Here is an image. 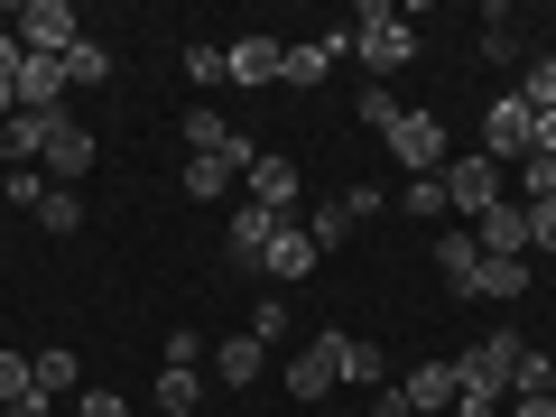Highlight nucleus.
Wrapping results in <instances>:
<instances>
[{
    "label": "nucleus",
    "instance_id": "32",
    "mask_svg": "<svg viewBox=\"0 0 556 417\" xmlns=\"http://www.w3.org/2000/svg\"><path fill=\"white\" fill-rule=\"evenodd\" d=\"M353 112H362V121H371V130H380V139H390V130H399V112H408V102H399V93H390V84H371V93H362V102H353Z\"/></svg>",
    "mask_w": 556,
    "mask_h": 417
},
{
    "label": "nucleus",
    "instance_id": "24",
    "mask_svg": "<svg viewBox=\"0 0 556 417\" xmlns=\"http://www.w3.org/2000/svg\"><path fill=\"white\" fill-rule=\"evenodd\" d=\"M0 159H10V167H38V159H47V121H28V112H20L10 130H0Z\"/></svg>",
    "mask_w": 556,
    "mask_h": 417
},
{
    "label": "nucleus",
    "instance_id": "17",
    "mask_svg": "<svg viewBox=\"0 0 556 417\" xmlns=\"http://www.w3.org/2000/svg\"><path fill=\"white\" fill-rule=\"evenodd\" d=\"M288 399H334V353H325V334L288 362Z\"/></svg>",
    "mask_w": 556,
    "mask_h": 417
},
{
    "label": "nucleus",
    "instance_id": "39",
    "mask_svg": "<svg viewBox=\"0 0 556 417\" xmlns=\"http://www.w3.org/2000/svg\"><path fill=\"white\" fill-rule=\"evenodd\" d=\"M195 362H204V334H195V325H177V334H167V371H195Z\"/></svg>",
    "mask_w": 556,
    "mask_h": 417
},
{
    "label": "nucleus",
    "instance_id": "35",
    "mask_svg": "<svg viewBox=\"0 0 556 417\" xmlns=\"http://www.w3.org/2000/svg\"><path fill=\"white\" fill-rule=\"evenodd\" d=\"M0 195H10V204H28V214H38V204H47V167H10V177H0Z\"/></svg>",
    "mask_w": 556,
    "mask_h": 417
},
{
    "label": "nucleus",
    "instance_id": "3",
    "mask_svg": "<svg viewBox=\"0 0 556 417\" xmlns=\"http://www.w3.org/2000/svg\"><path fill=\"white\" fill-rule=\"evenodd\" d=\"M519 353H529V343H519L510 325H501V334H482L473 353L455 362V390H464V399H501V390H510V371H519Z\"/></svg>",
    "mask_w": 556,
    "mask_h": 417
},
{
    "label": "nucleus",
    "instance_id": "31",
    "mask_svg": "<svg viewBox=\"0 0 556 417\" xmlns=\"http://www.w3.org/2000/svg\"><path fill=\"white\" fill-rule=\"evenodd\" d=\"M186 84H232V56H223V47H186Z\"/></svg>",
    "mask_w": 556,
    "mask_h": 417
},
{
    "label": "nucleus",
    "instance_id": "38",
    "mask_svg": "<svg viewBox=\"0 0 556 417\" xmlns=\"http://www.w3.org/2000/svg\"><path fill=\"white\" fill-rule=\"evenodd\" d=\"M334 204H343V214H353V223H371V214H390V195H380V186H343Z\"/></svg>",
    "mask_w": 556,
    "mask_h": 417
},
{
    "label": "nucleus",
    "instance_id": "16",
    "mask_svg": "<svg viewBox=\"0 0 556 417\" xmlns=\"http://www.w3.org/2000/svg\"><path fill=\"white\" fill-rule=\"evenodd\" d=\"M223 56H232V84H278V65H288V38H232Z\"/></svg>",
    "mask_w": 556,
    "mask_h": 417
},
{
    "label": "nucleus",
    "instance_id": "7",
    "mask_svg": "<svg viewBox=\"0 0 556 417\" xmlns=\"http://www.w3.org/2000/svg\"><path fill=\"white\" fill-rule=\"evenodd\" d=\"M501 186H510V177H501V167L482 159V149H473V159H445V195H455V214H464V223H482V214H492V204H501Z\"/></svg>",
    "mask_w": 556,
    "mask_h": 417
},
{
    "label": "nucleus",
    "instance_id": "5",
    "mask_svg": "<svg viewBox=\"0 0 556 417\" xmlns=\"http://www.w3.org/2000/svg\"><path fill=\"white\" fill-rule=\"evenodd\" d=\"M529 102H519V93H501V102H482V159H492V167H519V159H529Z\"/></svg>",
    "mask_w": 556,
    "mask_h": 417
},
{
    "label": "nucleus",
    "instance_id": "25",
    "mask_svg": "<svg viewBox=\"0 0 556 417\" xmlns=\"http://www.w3.org/2000/svg\"><path fill=\"white\" fill-rule=\"evenodd\" d=\"M149 399H159L167 417H195V408H204V380H195V371H159V390H149Z\"/></svg>",
    "mask_w": 556,
    "mask_h": 417
},
{
    "label": "nucleus",
    "instance_id": "8",
    "mask_svg": "<svg viewBox=\"0 0 556 417\" xmlns=\"http://www.w3.org/2000/svg\"><path fill=\"white\" fill-rule=\"evenodd\" d=\"M20 112L47 121V130L65 121V56H28V65H20Z\"/></svg>",
    "mask_w": 556,
    "mask_h": 417
},
{
    "label": "nucleus",
    "instance_id": "41",
    "mask_svg": "<svg viewBox=\"0 0 556 417\" xmlns=\"http://www.w3.org/2000/svg\"><path fill=\"white\" fill-rule=\"evenodd\" d=\"M20 65H28V47L10 38V28H0V93H20Z\"/></svg>",
    "mask_w": 556,
    "mask_h": 417
},
{
    "label": "nucleus",
    "instance_id": "28",
    "mask_svg": "<svg viewBox=\"0 0 556 417\" xmlns=\"http://www.w3.org/2000/svg\"><path fill=\"white\" fill-rule=\"evenodd\" d=\"M519 102H529V112H556V56H529V65H519Z\"/></svg>",
    "mask_w": 556,
    "mask_h": 417
},
{
    "label": "nucleus",
    "instance_id": "19",
    "mask_svg": "<svg viewBox=\"0 0 556 417\" xmlns=\"http://www.w3.org/2000/svg\"><path fill=\"white\" fill-rule=\"evenodd\" d=\"M93 84H112V47L75 38V47H65V93H93Z\"/></svg>",
    "mask_w": 556,
    "mask_h": 417
},
{
    "label": "nucleus",
    "instance_id": "40",
    "mask_svg": "<svg viewBox=\"0 0 556 417\" xmlns=\"http://www.w3.org/2000/svg\"><path fill=\"white\" fill-rule=\"evenodd\" d=\"M75 417H130V399L121 390H75Z\"/></svg>",
    "mask_w": 556,
    "mask_h": 417
},
{
    "label": "nucleus",
    "instance_id": "30",
    "mask_svg": "<svg viewBox=\"0 0 556 417\" xmlns=\"http://www.w3.org/2000/svg\"><path fill=\"white\" fill-rule=\"evenodd\" d=\"M510 390H519V399H556V362H547V353H519Z\"/></svg>",
    "mask_w": 556,
    "mask_h": 417
},
{
    "label": "nucleus",
    "instance_id": "37",
    "mask_svg": "<svg viewBox=\"0 0 556 417\" xmlns=\"http://www.w3.org/2000/svg\"><path fill=\"white\" fill-rule=\"evenodd\" d=\"M343 232H353V214H343V204H316V214H306V241H316V251H334Z\"/></svg>",
    "mask_w": 556,
    "mask_h": 417
},
{
    "label": "nucleus",
    "instance_id": "44",
    "mask_svg": "<svg viewBox=\"0 0 556 417\" xmlns=\"http://www.w3.org/2000/svg\"><path fill=\"white\" fill-rule=\"evenodd\" d=\"M362 417H408V399H399V380H390V390H371V408H362Z\"/></svg>",
    "mask_w": 556,
    "mask_h": 417
},
{
    "label": "nucleus",
    "instance_id": "42",
    "mask_svg": "<svg viewBox=\"0 0 556 417\" xmlns=\"http://www.w3.org/2000/svg\"><path fill=\"white\" fill-rule=\"evenodd\" d=\"M529 251H556V204H529Z\"/></svg>",
    "mask_w": 556,
    "mask_h": 417
},
{
    "label": "nucleus",
    "instance_id": "4",
    "mask_svg": "<svg viewBox=\"0 0 556 417\" xmlns=\"http://www.w3.org/2000/svg\"><path fill=\"white\" fill-rule=\"evenodd\" d=\"M10 38H20L28 56H65V47L84 38V20H75V0H20V10H10Z\"/></svg>",
    "mask_w": 556,
    "mask_h": 417
},
{
    "label": "nucleus",
    "instance_id": "18",
    "mask_svg": "<svg viewBox=\"0 0 556 417\" xmlns=\"http://www.w3.org/2000/svg\"><path fill=\"white\" fill-rule=\"evenodd\" d=\"M260 362H269V353H260L251 334H223V343H214V380H223V390H251Z\"/></svg>",
    "mask_w": 556,
    "mask_h": 417
},
{
    "label": "nucleus",
    "instance_id": "2",
    "mask_svg": "<svg viewBox=\"0 0 556 417\" xmlns=\"http://www.w3.org/2000/svg\"><path fill=\"white\" fill-rule=\"evenodd\" d=\"M390 159L408 167V177H445L455 139H445V121L427 112V102H408V112H399V130H390Z\"/></svg>",
    "mask_w": 556,
    "mask_h": 417
},
{
    "label": "nucleus",
    "instance_id": "6",
    "mask_svg": "<svg viewBox=\"0 0 556 417\" xmlns=\"http://www.w3.org/2000/svg\"><path fill=\"white\" fill-rule=\"evenodd\" d=\"M325 353H334V390H390V362H380V343L343 334V325H316Z\"/></svg>",
    "mask_w": 556,
    "mask_h": 417
},
{
    "label": "nucleus",
    "instance_id": "29",
    "mask_svg": "<svg viewBox=\"0 0 556 417\" xmlns=\"http://www.w3.org/2000/svg\"><path fill=\"white\" fill-rule=\"evenodd\" d=\"M223 139H232V121H223V112H204V102H195V112H186V149H195V159H214Z\"/></svg>",
    "mask_w": 556,
    "mask_h": 417
},
{
    "label": "nucleus",
    "instance_id": "27",
    "mask_svg": "<svg viewBox=\"0 0 556 417\" xmlns=\"http://www.w3.org/2000/svg\"><path fill=\"white\" fill-rule=\"evenodd\" d=\"M38 223H47V232H84V195H75V186H47V204H38Z\"/></svg>",
    "mask_w": 556,
    "mask_h": 417
},
{
    "label": "nucleus",
    "instance_id": "15",
    "mask_svg": "<svg viewBox=\"0 0 556 417\" xmlns=\"http://www.w3.org/2000/svg\"><path fill=\"white\" fill-rule=\"evenodd\" d=\"M38 167H47V177H93V130H84V121H56Z\"/></svg>",
    "mask_w": 556,
    "mask_h": 417
},
{
    "label": "nucleus",
    "instance_id": "13",
    "mask_svg": "<svg viewBox=\"0 0 556 417\" xmlns=\"http://www.w3.org/2000/svg\"><path fill=\"white\" fill-rule=\"evenodd\" d=\"M316 260H325V251H316V241H306V223H278V241H269V251H260V269H269L278 288H298V278L316 269Z\"/></svg>",
    "mask_w": 556,
    "mask_h": 417
},
{
    "label": "nucleus",
    "instance_id": "12",
    "mask_svg": "<svg viewBox=\"0 0 556 417\" xmlns=\"http://www.w3.org/2000/svg\"><path fill=\"white\" fill-rule=\"evenodd\" d=\"M473 241H482V260H529V204H510V195H501L492 214L473 223Z\"/></svg>",
    "mask_w": 556,
    "mask_h": 417
},
{
    "label": "nucleus",
    "instance_id": "26",
    "mask_svg": "<svg viewBox=\"0 0 556 417\" xmlns=\"http://www.w3.org/2000/svg\"><path fill=\"white\" fill-rule=\"evenodd\" d=\"M510 186H519V204H556V159H538V149H529V159L510 167Z\"/></svg>",
    "mask_w": 556,
    "mask_h": 417
},
{
    "label": "nucleus",
    "instance_id": "1",
    "mask_svg": "<svg viewBox=\"0 0 556 417\" xmlns=\"http://www.w3.org/2000/svg\"><path fill=\"white\" fill-rule=\"evenodd\" d=\"M353 56H362V75H371V84H390L399 65L417 56V28H408L399 0H362V10H353Z\"/></svg>",
    "mask_w": 556,
    "mask_h": 417
},
{
    "label": "nucleus",
    "instance_id": "45",
    "mask_svg": "<svg viewBox=\"0 0 556 417\" xmlns=\"http://www.w3.org/2000/svg\"><path fill=\"white\" fill-rule=\"evenodd\" d=\"M445 417H501V399H464L455 390V408H445Z\"/></svg>",
    "mask_w": 556,
    "mask_h": 417
},
{
    "label": "nucleus",
    "instance_id": "33",
    "mask_svg": "<svg viewBox=\"0 0 556 417\" xmlns=\"http://www.w3.org/2000/svg\"><path fill=\"white\" fill-rule=\"evenodd\" d=\"M482 56H492V65H519V28H510V10H492V20H482Z\"/></svg>",
    "mask_w": 556,
    "mask_h": 417
},
{
    "label": "nucleus",
    "instance_id": "43",
    "mask_svg": "<svg viewBox=\"0 0 556 417\" xmlns=\"http://www.w3.org/2000/svg\"><path fill=\"white\" fill-rule=\"evenodd\" d=\"M529 149H538V159H556V112H538V121H529Z\"/></svg>",
    "mask_w": 556,
    "mask_h": 417
},
{
    "label": "nucleus",
    "instance_id": "9",
    "mask_svg": "<svg viewBox=\"0 0 556 417\" xmlns=\"http://www.w3.org/2000/svg\"><path fill=\"white\" fill-rule=\"evenodd\" d=\"M298 159H278V149H260V159H251V177H241V195H251V204H269V214L278 223H288V204H298Z\"/></svg>",
    "mask_w": 556,
    "mask_h": 417
},
{
    "label": "nucleus",
    "instance_id": "34",
    "mask_svg": "<svg viewBox=\"0 0 556 417\" xmlns=\"http://www.w3.org/2000/svg\"><path fill=\"white\" fill-rule=\"evenodd\" d=\"M28 390H38V371H28V353H0V408H20Z\"/></svg>",
    "mask_w": 556,
    "mask_h": 417
},
{
    "label": "nucleus",
    "instance_id": "14",
    "mask_svg": "<svg viewBox=\"0 0 556 417\" xmlns=\"http://www.w3.org/2000/svg\"><path fill=\"white\" fill-rule=\"evenodd\" d=\"M399 399H408V417H445L455 408V362H417V371L399 380Z\"/></svg>",
    "mask_w": 556,
    "mask_h": 417
},
{
    "label": "nucleus",
    "instance_id": "21",
    "mask_svg": "<svg viewBox=\"0 0 556 417\" xmlns=\"http://www.w3.org/2000/svg\"><path fill=\"white\" fill-rule=\"evenodd\" d=\"M186 195H195V204H223V195H232V186H241V167L232 159H186Z\"/></svg>",
    "mask_w": 556,
    "mask_h": 417
},
{
    "label": "nucleus",
    "instance_id": "20",
    "mask_svg": "<svg viewBox=\"0 0 556 417\" xmlns=\"http://www.w3.org/2000/svg\"><path fill=\"white\" fill-rule=\"evenodd\" d=\"M399 214H417V223H437V232H445V223H455V195H445V177H408V186H399Z\"/></svg>",
    "mask_w": 556,
    "mask_h": 417
},
{
    "label": "nucleus",
    "instance_id": "46",
    "mask_svg": "<svg viewBox=\"0 0 556 417\" xmlns=\"http://www.w3.org/2000/svg\"><path fill=\"white\" fill-rule=\"evenodd\" d=\"M47 408H56V399H38V390H28V399H20V408H10V417H47Z\"/></svg>",
    "mask_w": 556,
    "mask_h": 417
},
{
    "label": "nucleus",
    "instance_id": "10",
    "mask_svg": "<svg viewBox=\"0 0 556 417\" xmlns=\"http://www.w3.org/2000/svg\"><path fill=\"white\" fill-rule=\"evenodd\" d=\"M223 241H232V251H223L232 269H260V251L278 241V214H269V204H251V195H241V204H232V223H223Z\"/></svg>",
    "mask_w": 556,
    "mask_h": 417
},
{
    "label": "nucleus",
    "instance_id": "47",
    "mask_svg": "<svg viewBox=\"0 0 556 417\" xmlns=\"http://www.w3.org/2000/svg\"><path fill=\"white\" fill-rule=\"evenodd\" d=\"M510 417H556V399H519V408Z\"/></svg>",
    "mask_w": 556,
    "mask_h": 417
},
{
    "label": "nucleus",
    "instance_id": "11",
    "mask_svg": "<svg viewBox=\"0 0 556 417\" xmlns=\"http://www.w3.org/2000/svg\"><path fill=\"white\" fill-rule=\"evenodd\" d=\"M427 251H437V278H445V288H455V298H473V278H482V241H473V223L437 232Z\"/></svg>",
    "mask_w": 556,
    "mask_h": 417
},
{
    "label": "nucleus",
    "instance_id": "36",
    "mask_svg": "<svg viewBox=\"0 0 556 417\" xmlns=\"http://www.w3.org/2000/svg\"><path fill=\"white\" fill-rule=\"evenodd\" d=\"M241 334H251V343H260V353H269V343H278V334H288V306H278V298H260V306H251V325H241Z\"/></svg>",
    "mask_w": 556,
    "mask_h": 417
},
{
    "label": "nucleus",
    "instance_id": "23",
    "mask_svg": "<svg viewBox=\"0 0 556 417\" xmlns=\"http://www.w3.org/2000/svg\"><path fill=\"white\" fill-rule=\"evenodd\" d=\"M28 371H38V399H75V390H84V362L65 353V343H56V353H38Z\"/></svg>",
    "mask_w": 556,
    "mask_h": 417
},
{
    "label": "nucleus",
    "instance_id": "22",
    "mask_svg": "<svg viewBox=\"0 0 556 417\" xmlns=\"http://www.w3.org/2000/svg\"><path fill=\"white\" fill-rule=\"evenodd\" d=\"M473 298H492V306H519V298H529V260H482Z\"/></svg>",
    "mask_w": 556,
    "mask_h": 417
}]
</instances>
